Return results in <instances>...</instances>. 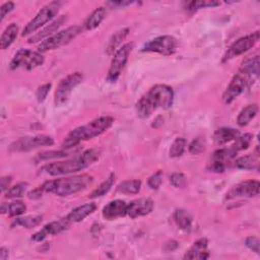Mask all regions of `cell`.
<instances>
[{
	"instance_id": "obj_1",
	"label": "cell",
	"mask_w": 260,
	"mask_h": 260,
	"mask_svg": "<svg viewBox=\"0 0 260 260\" xmlns=\"http://www.w3.org/2000/svg\"><path fill=\"white\" fill-rule=\"evenodd\" d=\"M174 103V90L166 84H155L135 105L139 118H148L157 109L168 110Z\"/></svg>"
},
{
	"instance_id": "obj_2",
	"label": "cell",
	"mask_w": 260,
	"mask_h": 260,
	"mask_svg": "<svg viewBox=\"0 0 260 260\" xmlns=\"http://www.w3.org/2000/svg\"><path fill=\"white\" fill-rule=\"evenodd\" d=\"M100 151L95 148H90L83 151L81 154H78L74 157L60 160V161H53L43 166L40 171L41 173L48 174L50 176H61V175H70L77 173L99 159Z\"/></svg>"
},
{
	"instance_id": "obj_3",
	"label": "cell",
	"mask_w": 260,
	"mask_h": 260,
	"mask_svg": "<svg viewBox=\"0 0 260 260\" xmlns=\"http://www.w3.org/2000/svg\"><path fill=\"white\" fill-rule=\"evenodd\" d=\"M114 123L111 116H102L91 120L90 122L73 129L65 138L62 146L66 149L78 145L81 141L96 137L106 132Z\"/></svg>"
},
{
	"instance_id": "obj_4",
	"label": "cell",
	"mask_w": 260,
	"mask_h": 260,
	"mask_svg": "<svg viewBox=\"0 0 260 260\" xmlns=\"http://www.w3.org/2000/svg\"><path fill=\"white\" fill-rule=\"evenodd\" d=\"M92 181L93 178L91 176L87 174H82L49 180L40 187L44 192L64 197L85 190L89 185H91Z\"/></svg>"
},
{
	"instance_id": "obj_5",
	"label": "cell",
	"mask_w": 260,
	"mask_h": 260,
	"mask_svg": "<svg viewBox=\"0 0 260 260\" xmlns=\"http://www.w3.org/2000/svg\"><path fill=\"white\" fill-rule=\"evenodd\" d=\"M82 30V27L79 25H72L65 29L59 30L58 32L54 34L53 36L47 38L46 40L42 41L38 47L37 51L40 53H45L51 50L58 49L69 42H71L74 38H76Z\"/></svg>"
},
{
	"instance_id": "obj_6",
	"label": "cell",
	"mask_w": 260,
	"mask_h": 260,
	"mask_svg": "<svg viewBox=\"0 0 260 260\" xmlns=\"http://www.w3.org/2000/svg\"><path fill=\"white\" fill-rule=\"evenodd\" d=\"M62 3L60 1H52L46 4L41 10L36 14V16L24 26L21 36L26 37L32 35L46 23L51 21L59 12Z\"/></svg>"
},
{
	"instance_id": "obj_7",
	"label": "cell",
	"mask_w": 260,
	"mask_h": 260,
	"mask_svg": "<svg viewBox=\"0 0 260 260\" xmlns=\"http://www.w3.org/2000/svg\"><path fill=\"white\" fill-rule=\"evenodd\" d=\"M44 61L45 59L42 53L29 49H19L10 61L9 68L11 70L21 68L29 71L36 69L39 66H42Z\"/></svg>"
},
{
	"instance_id": "obj_8",
	"label": "cell",
	"mask_w": 260,
	"mask_h": 260,
	"mask_svg": "<svg viewBox=\"0 0 260 260\" xmlns=\"http://www.w3.org/2000/svg\"><path fill=\"white\" fill-rule=\"evenodd\" d=\"M178 48V41L173 36H159L148 41L141 49L142 52L157 53L162 56L173 55Z\"/></svg>"
},
{
	"instance_id": "obj_9",
	"label": "cell",
	"mask_w": 260,
	"mask_h": 260,
	"mask_svg": "<svg viewBox=\"0 0 260 260\" xmlns=\"http://www.w3.org/2000/svg\"><path fill=\"white\" fill-rule=\"evenodd\" d=\"M133 49V44L132 43H127L124 44L121 48H119L115 54L113 55L112 61L110 68L108 70V75H107V80L110 82H115L119 78V76L122 73V70L124 69L128 57Z\"/></svg>"
},
{
	"instance_id": "obj_10",
	"label": "cell",
	"mask_w": 260,
	"mask_h": 260,
	"mask_svg": "<svg viewBox=\"0 0 260 260\" xmlns=\"http://www.w3.org/2000/svg\"><path fill=\"white\" fill-rule=\"evenodd\" d=\"M83 79V75L80 72H73L61 79L59 82L55 94H54V103L56 106H62L68 101V98L71 91L81 83Z\"/></svg>"
},
{
	"instance_id": "obj_11",
	"label": "cell",
	"mask_w": 260,
	"mask_h": 260,
	"mask_svg": "<svg viewBox=\"0 0 260 260\" xmlns=\"http://www.w3.org/2000/svg\"><path fill=\"white\" fill-rule=\"evenodd\" d=\"M54 144V139L49 135H34L23 136L12 142L9 146L11 151L21 152L28 151L42 146H51Z\"/></svg>"
},
{
	"instance_id": "obj_12",
	"label": "cell",
	"mask_w": 260,
	"mask_h": 260,
	"mask_svg": "<svg viewBox=\"0 0 260 260\" xmlns=\"http://www.w3.org/2000/svg\"><path fill=\"white\" fill-rule=\"evenodd\" d=\"M259 38H260V34L258 30H256L252 34H249L247 36H244L238 39L229 47V49L224 53L222 57V62H226L252 49L258 43Z\"/></svg>"
},
{
	"instance_id": "obj_13",
	"label": "cell",
	"mask_w": 260,
	"mask_h": 260,
	"mask_svg": "<svg viewBox=\"0 0 260 260\" xmlns=\"http://www.w3.org/2000/svg\"><path fill=\"white\" fill-rule=\"evenodd\" d=\"M237 156V152L232 148H219L215 150L208 161L207 169L211 172L222 173L225 171L230 162Z\"/></svg>"
},
{
	"instance_id": "obj_14",
	"label": "cell",
	"mask_w": 260,
	"mask_h": 260,
	"mask_svg": "<svg viewBox=\"0 0 260 260\" xmlns=\"http://www.w3.org/2000/svg\"><path fill=\"white\" fill-rule=\"evenodd\" d=\"M260 184L256 180H246L243 181L230 189L226 193V199L235 198H250L258 195Z\"/></svg>"
},
{
	"instance_id": "obj_15",
	"label": "cell",
	"mask_w": 260,
	"mask_h": 260,
	"mask_svg": "<svg viewBox=\"0 0 260 260\" xmlns=\"http://www.w3.org/2000/svg\"><path fill=\"white\" fill-rule=\"evenodd\" d=\"M247 84H248V77L244 76L241 73L235 74L222 93V98H221L222 102L225 105L233 103L245 90V88L247 87Z\"/></svg>"
},
{
	"instance_id": "obj_16",
	"label": "cell",
	"mask_w": 260,
	"mask_h": 260,
	"mask_svg": "<svg viewBox=\"0 0 260 260\" xmlns=\"http://www.w3.org/2000/svg\"><path fill=\"white\" fill-rule=\"evenodd\" d=\"M70 224L71 223L66 219V217L61 218L59 220L51 221V222L47 223L46 225H44V228L41 231L34 234L31 236V240H34L36 242H42L48 236L58 235V234L64 232L65 230H67L70 226Z\"/></svg>"
},
{
	"instance_id": "obj_17",
	"label": "cell",
	"mask_w": 260,
	"mask_h": 260,
	"mask_svg": "<svg viewBox=\"0 0 260 260\" xmlns=\"http://www.w3.org/2000/svg\"><path fill=\"white\" fill-rule=\"evenodd\" d=\"M153 209V201L150 198H138L127 205L126 215L130 218H136L149 214Z\"/></svg>"
},
{
	"instance_id": "obj_18",
	"label": "cell",
	"mask_w": 260,
	"mask_h": 260,
	"mask_svg": "<svg viewBox=\"0 0 260 260\" xmlns=\"http://www.w3.org/2000/svg\"><path fill=\"white\" fill-rule=\"evenodd\" d=\"M127 205L128 203H126L124 200H121V199L112 200L104 206L102 210V214L104 218L108 220L117 219L119 217L126 215Z\"/></svg>"
},
{
	"instance_id": "obj_19",
	"label": "cell",
	"mask_w": 260,
	"mask_h": 260,
	"mask_svg": "<svg viewBox=\"0 0 260 260\" xmlns=\"http://www.w3.org/2000/svg\"><path fill=\"white\" fill-rule=\"evenodd\" d=\"M67 20V15H60L58 18L55 20L51 21L47 26L42 28L39 32H36L32 35L30 38H28V43H36V42H41L46 40L47 38L53 36L56 34V30Z\"/></svg>"
},
{
	"instance_id": "obj_20",
	"label": "cell",
	"mask_w": 260,
	"mask_h": 260,
	"mask_svg": "<svg viewBox=\"0 0 260 260\" xmlns=\"http://www.w3.org/2000/svg\"><path fill=\"white\" fill-rule=\"evenodd\" d=\"M208 241L205 238L198 239L196 242L193 243V245L189 248V250L185 253L184 259H207L209 257L208 251H207Z\"/></svg>"
},
{
	"instance_id": "obj_21",
	"label": "cell",
	"mask_w": 260,
	"mask_h": 260,
	"mask_svg": "<svg viewBox=\"0 0 260 260\" xmlns=\"http://www.w3.org/2000/svg\"><path fill=\"white\" fill-rule=\"evenodd\" d=\"M95 209H96L95 203H93V202L85 203V204H82V205L77 206L76 208L72 209L65 217L70 223L79 222V221L83 220L86 216L91 214L93 211H95Z\"/></svg>"
},
{
	"instance_id": "obj_22",
	"label": "cell",
	"mask_w": 260,
	"mask_h": 260,
	"mask_svg": "<svg viewBox=\"0 0 260 260\" xmlns=\"http://www.w3.org/2000/svg\"><path fill=\"white\" fill-rule=\"evenodd\" d=\"M235 167L237 169H240V170H246V171L256 170V171H258L259 170V151H258V147H256L254 152L238 157L235 160Z\"/></svg>"
},
{
	"instance_id": "obj_23",
	"label": "cell",
	"mask_w": 260,
	"mask_h": 260,
	"mask_svg": "<svg viewBox=\"0 0 260 260\" xmlns=\"http://www.w3.org/2000/svg\"><path fill=\"white\" fill-rule=\"evenodd\" d=\"M260 69H259V56H253V57H247L245 58L239 68V73L243 74L246 77L255 76L257 77L259 75Z\"/></svg>"
},
{
	"instance_id": "obj_24",
	"label": "cell",
	"mask_w": 260,
	"mask_h": 260,
	"mask_svg": "<svg viewBox=\"0 0 260 260\" xmlns=\"http://www.w3.org/2000/svg\"><path fill=\"white\" fill-rule=\"evenodd\" d=\"M240 135V131L230 127H221L213 133V140L217 145H223L234 141Z\"/></svg>"
},
{
	"instance_id": "obj_25",
	"label": "cell",
	"mask_w": 260,
	"mask_h": 260,
	"mask_svg": "<svg viewBox=\"0 0 260 260\" xmlns=\"http://www.w3.org/2000/svg\"><path fill=\"white\" fill-rule=\"evenodd\" d=\"M107 14L106 8L103 6H100L98 8H95L85 19L84 23H83V28L85 30H91L94 29L95 27H98L101 22L104 20L105 16Z\"/></svg>"
},
{
	"instance_id": "obj_26",
	"label": "cell",
	"mask_w": 260,
	"mask_h": 260,
	"mask_svg": "<svg viewBox=\"0 0 260 260\" xmlns=\"http://www.w3.org/2000/svg\"><path fill=\"white\" fill-rule=\"evenodd\" d=\"M174 219L180 230L184 232H189L191 230L193 223V216L186 209H176L174 213Z\"/></svg>"
},
{
	"instance_id": "obj_27",
	"label": "cell",
	"mask_w": 260,
	"mask_h": 260,
	"mask_svg": "<svg viewBox=\"0 0 260 260\" xmlns=\"http://www.w3.org/2000/svg\"><path fill=\"white\" fill-rule=\"evenodd\" d=\"M130 29L128 27H124L120 30H117L114 35H112V37L110 38L107 47H106V52L108 55H114L115 52L118 50L117 48L121 45V43L126 39V37L128 36Z\"/></svg>"
},
{
	"instance_id": "obj_28",
	"label": "cell",
	"mask_w": 260,
	"mask_h": 260,
	"mask_svg": "<svg viewBox=\"0 0 260 260\" xmlns=\"http://www.w3.org/2000/svg\"><path fill=\"white\" fill-rule=\"evenodd\" d=\"M258 106L257 104H251L241 110L237 117V124L241 127L247 126L257 115Z\"/></svg>"
},
{
	"instance_id": "obj_29",
	"label": "cell",
	"mask_w": 260,
	"mask_h": 260,
	"mask_svg": "<svg viewBox=\"0 0 260 260\" xmlns=\"http://www.w3.org/2000/svg\"><path fill=\"white\" fill-rule=\"evenodd\" d=\"M18 32V25L16 23H10L2 32L0 39V47L2 50L9 48L15 41Z\"/></svg>"
},
{
	"instance_id": "obj_30",
	"label": "cell",
	"mask_w": 260,
	"mask_h": 260,
	"mask_svg": "<svg viewBox=\"0 0 260 260\" xmlns=\"http://www.w3.org/2000/svg\"><path fill=\"white\" fill-rule=\"evenodd\" d=\"M42 216L41 215H26V216H20L13 219L11 226H22L25 229H32L35 226H38L42 222Z\"/></svg>"
},
{
	"instance_id": "obj_31",
	"label": "cell",
	"mask_w": 260,
	"mask_h": 260,
	"mask_svg": "<svg viewBox=\"0 0 260 260\" xmlns=\"http://www.w3.org/2000/svg\"><path fill=\"white\" fill-rule=\"evenodd\" d=\"M115 174L112 173L110 174V176L104 181L102 182L90 194H89V198H98V197H102L104 195H106L111 188L113 187L114 183H115Z\"/></svg>"
},
{
	"instance_id": "obj_32",
	"label": "cell",
	"mask_w": 260,
	"mask_h": 260,
	"mask_svg": "<svg viewBox=\"0 0 260 260\" xmlns=\"http://www.w3.org/2000/svg\"><path fill=\"white\" fill-rule=\"evenodd\" d=\"M141 188V181L140 180H127L120 183L117 187V190L126 195H133L137 194Z\"/></svg>"
},
{
	"instance_id": "obj_33",
	"label": "cell",
	"mask_w": 260,
	"mask_h": 260,
	"mask_svg": "<svg viewBox=\"0 0 260 260\" xmlns=\"http://www.w3.org/2000/svg\"><path fill=\"white\" fill-rule=\"evenodd\" d=\"M252 140H253V135L251 133H245L243 135H239L234 140L235 142L231 147L238 153L239 151L247 149L250 146Z\"/></svg>"
},
{
	"instance_id": "obj_34",
	"label": "cell",
	"mask_w": 260,
	"mask_h": 260,
	"mask_svg": "<svg viewBox=\"0 0 260 260\" xmlns=\"http://www.w3.org/2000/svg\"><path fill=\"white\" fill-rule=\"evenodd\" d=\"M219 4H220V2H217V1H190V2H185L184 7L187 11L194 12V11L202 9V8L216 7Z\"/></svg>"
},
{
	"instance_id": "obj_35",
	"label": "cell",
	"mask_w": 260,
	"mask_h": 260,
	"mask_svg": "<svg viewBox=\"0 0 260 260\" xmlns=\"http://www.w3.org/2000/svg\"><path fill=\"white\" fill-rule=\"evenodd\" d=\"M186 139L183 137H177L173 143L171 144L170 150H169V154L171 157H179L181 156L184 151H185V147H186Z\"/></svg>"
},
{
	"instance_id": "obj_36",
	"label": "cell",
	"mask_w": 260,
	"mask_h": 260,
	"mask_svg": "<svg viewBox=\"0 0 260 260\" xmlns=\"http://www.w3.org/2000/svg\"><path fill=\"white\" fill-rule=\"evenodd\" d=\"M26 186L27 184L24 182H20L17 183L11 187L8 188V190L5 192V198L11 199V198H19L21 196H23L25 190H26Z\"/></svg>"
},
{
	"instance_id": "obj_37",
	"label": "cell",
	"mask_w": 260,
	"mask_h": 260,
	"mask_svg": "<svg viewBox=\"0 0 260 260\" xmlns=\"http://www.w3.org/2000/svg\"><path fill=\"white\" fill-rule=\"evenodd\" d=\"M26 210V205L20 201V200H15L10 203H7V214L9 216H19L23 214Z\"/></svg>"
},
{
	"instance_id": "obj_38",
	"label": "cell",
	"mask_w": 260,
	"mask_h": 260,
	"mask_svg": "<svg viewBox=\"0 0 260 260\" xmlns=\"http://www.w3.org/2000/svg\"><path fill=\"white\" fill-rule=\"evenodd\" d=\"M69 153L66 150H49L41 152L37 155V160H49V159H58L68 156Z\"/></svg>"
},
{
	"instance_id": "obj_39",
	"label": "cell",
	"mask_w": 260,
	"mask_h": 260,
	"mask_svg": "<svg viewBox=\"0 0 260 260\" xmlns=\"http://www.w3.org/2000/svg\"><path fill=\"white\" fill-rule=\"evenodd\" d=\"M162 176H164V174H162V171H160V170H158L154 174H152L147 180L148 187H150V189H152V190L158 189L162 182Z\"/></svg>"
},
{
	"instance_id": "obj_40",
	"label": "cell",
	"mask_w": 260,
	"mask_h": 260,
	"mask_svg": "<svg viewBox=\"0 0 260 260\" xmlns=\"http://www.w3.org/2000/svg\"><path fill=\"white\" fill-rule=\"evenodd\" d=\"M170 183L176 188H183L186 186L187 180L183 173L175 172L170 176Z\"/></svg>"
},
{
	"instance_id": "obj_41",
	"label": "cell",
	"mask_w": 260,
	"mask_h": 260,
	"mask_svg": "<svg viewBox=\"0 0 260 260\" xmlns=\"http://www.w3.org/2000/svg\"><path fill=\"white\" fill-rule=\"evenodd\" d=\"M189 152L192 154H200L205 149V143L201 138H195L189 144Z\"/></svg>"
},
{
	"instance_id": "obj_42",
	"label": "cell",
	"mask_w": 260,
	"mask_h": 260,
	"mask_svg": "<svg viewBox=\"0 0 260 260\" xmlns=\"http://www.w3.org/2000/svg\"><path fill=\"white\" fill-rule=\"evenodd\" d=\"M51 87H52L51 83H45V84H42L41 86L38 87V89L36 91V96H37L38 102L42 103L46 100Z\"/></svg>"
},
{
	"instance_id": "obj_43",
	"label": "cell",
	"mask_w": 260,
	"mask_h": 260,
	"mask_svg": "<svg viewBox=\"0 0 260 260\" xmlns=\"http://www.w3.org/2000/svg\"><path fill=\"white\" fill-rule=\"evenodd\" d=\"M245 245L252 251H254L255 253L259 254L260 253V249H259V246H260V242H259V239L257 237H254V236H250L248 237L246 240H245Z\"/></svg>"
},
{
	"instance_id": "obj_44",
	"label": "cell",
	"mask_w": 260,
	"mask_h": 260,
	"mask_svg": "<svg viewBox=\"0 0 260 260\" xmlns=\"http://www.w3.org/2000/svg\"><path fill=\"white\" fill-rule=\"evenodd\" d=\"M14 3L13 2H5L4 4H2L1 5V7H0V19H1V21L5 18V16L8 14V13H10L13 9H14Z\"/></svg>"
},
{
	"instance_id": "obj_45",
	"label": "cell",
	"mask_w": 260,
	"mask_h": 260,
	"mask_svg": "<svg viewBox=\"0 0 260 260\" xmlns=\"http://www.w3.org/2000/svg\"><path fill=\"white\" fill-rule=\"evenodd\" d=\"M11 181H12V177L11 176H3L1 178V192L5 193L8 188L10 187V184H11Z\"/></svg>"
},
{
	"instance_id": "obj_46",
	"label": "cell",
	"mask_w": 260,
	"mask_h": 260,
	"mask_svg": "<svg viewBox=\"0 0 260 260\" xmlns=\"http://www.w3.org/2000/svg\"><path fill=\"white\" fill-rule=\"evenodd\" d=\"M43 192H44V191L42 190V188H41V187H39V188L34 189L32 191L28 192V193H27V197H28V198H30V199L40 198V197L42 196V193H43Z\"/></svg>"
},
{
	"instance_id": "obj_47",
	"label": "cell",
	"mask_w": 260,
	"mask_h": 260,
	"mask_svg": "<svg viewBox=\"0 0 260 260\" xmlns=\"http://www.w3.org/2000/svg\"><path fill=\"white\" fill-rule=\"evenodd\" d=\"M133 1H112V2H108V4L113 5V6H118V7H125L128 5L133 4Z\"/></svg>"
},
{
	"instance_id": "obj_48",
	"label": "cell",
	"mask_w": 260,
	"mask_h": 260,
	"mask_svg": "<svg viewBox=\"0 0 260 260\" xmlns=\"http://www.w3.org/2000/svg\"><path fill=\"white\" fill-rule=\"evenodd\" d=\"M8 249L5 247H1L0 249V260H6L8 258Z\"/></svg>"
},
{
	"instance_id": "obj_49",
	"label": "cell",
	"mask_w": 260,
	"mask_h": 260,
	"mask_svg": "<svg viewBox=\"0 0 260 260\" xmlns=\"http://www.w3.org/2000/svg\"><path fill=\"white\" fill-rule=\"evenodd\" d=\"M156 123H158V125H159V126L164 123V119H162V117H161V116H158V117H156V118L153 120V123L151 124V127L153 128V127H154V125H155Z\"/></svg>"
}]
</instances>
